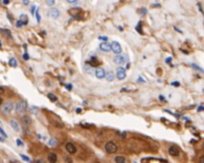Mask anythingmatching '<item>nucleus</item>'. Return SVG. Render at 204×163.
<instances>
[{"label":"nucleus","instance_id":"obj_1","mask_svg":"<svg viewBox=\"0 0 204 163\" xmlns=\"http://www.w3.org/2000/svg\"><path fill=\"white\" fill-rule=\"evenodd\" d=\"M105 150L108 153H115L118 150V146L113 141H109L105 145Z\"/></svg>","mask_w":204,"mask_h":163},{"label":"nucleus","instance_id":"obj_2","mask_svg":"<svg viewBox=\"0 0 204 163\" xmlns=\"http://www.w3.org/2000/svg\"><path fill=\"white\" fill-rule=\"evenodd\" d=\"M14 108V104L12 101H6V102H5L4 105H3V107H2V112L5 114V115H8L11 111H12V109Z\"/></svg>","mask_w":204,"mask_h":163},{"label":"nucleus","instance_id":"obj_3","mask_svg":"<svg viewBox=\"0 0 204 163\" xmlns=\"http://www.w3.org/2000/svg\"><path fill=\"white\" fill-rule=\"evenodd\" d=\"M27 107V102H25V101H18L17 103L16 104V112L18 114L23 113L24 111H26Z\"/></svg>","mask_w":204,"mask_h":163},{"label":"nucleus","instance_id":"obj_4","mask_svg":"<svg viewBox=\"0 0 204 163\" xmlns=\"http://www.w3.org/2000/svg\"><path fill=\"white\" fill-rule=\"evenodd\" d=\"M111 49L113 51L115 54H120L121 51H122V48H121V46L119 45V43L117 42V41H113L111 43Z\"/></svg>","mask_w":204,"mask_h":163},{"label":"nucleus","instance_id":"obj_5","mask_svg":"<svg viewBox=\"0 0 204 163\" xmlns=\"http://www.w3.org/2000/svg\"><path fill=\"white\" fill-rule=\"evenodd\" d=\"M47 15H48V17L51 18H53V19H57V18L59 17V13L58 9V8H55V7H52V8H50L48 11H47Z\"/></svg>","mask_w":204,"mask_h":163},{"label":"nucleus","instance_id":"obj_6","mask_svg":"<svg viewBox=\"0 0 204 163\" xmlns=\"http://www.w3.org/2000/svg\"><path fill=\"white\" fill-rule=\"evenodd\" d=\"M117 77H118L119 80H122L126 77V70L125 68H123L122 67H119V68H117Z\"/></svg>","mask_w":204,"mask_h":163},{"label":"nucleus","instance_id":"obj_7","mask_svg":"<svg viewBox=\"0 0 204 163\" xmlns=\"http://www.w3.org/2000/svg\"><path fill=\"white\" fill-rule=\"evenodd\" d=\"M81 12L82 10L79 7H73V8H70L68 10V14L74 17H77V16H81Z\"/></svg>","mask_w":204,"mask_h":163},{"label":"nucleus","instance_id":"obj_8","mask_svg":"<svg viewBox=\"0 0 204 163\" xmlns=\"http://www.w3.org/2000/svg\"><path fill=\"white\" fill-rule=\"evenodd\" d=\"M65 147H66L67 151H68V153H70V154H74V153L77 152V148H76V146L74 145L72 142H68Z\"/></svg>","mask_w":204,"mask_h":163},{"label":"nucleus","instance_id":"obj_9","mask_svg":"<svg viewBox=\"0 0 204 163\" xmlns=\"http://www.w3.org/2000/svg\"><path fill=\"white\" fill-rule=\"evenodd\" d=\"M127 61V57L125 56H121V55H118L114 58V62L116 64H123Z\"/></svg>","mask_w":204,"mask_h":163},{"label":"nucleus","instance_id":"obj_10","mask_svg":"<svg viewBox=\"0 0 204 163\" xmlns=\"http://www.w3.org/2000/svg\"><path fill=\"white\" fill-rule=\"evenodd\" d=\"M95 75L98 78H103V77H106L105 69L104 68H98L95 71Z\"/></svg>","mask_w":204,"mask_h":163},{"label":"nucleus","instance_id":"obj_11","mask_svg":"<svg viewBox=\"0 0 204 163\" xmlns=\"http://www.w3.org/2000/svg\"><path fill=\"white\" fill-rule=\"evenodd\" d=\"M169 155L173 156V157H176V156L180 155V150L176 146H170L169 149Z\"/></svg>","mask_w":204,"mask_h":163},{"label":"nucleus","instance_id":"obj_12","mask_svg":"<svg viewBox=\"0 0 204 163\" xmlns=\"http://www.w3.org/2000/svg\"><path fill=\"white\" fill-rule=\"evenodd\" d=\"M100 49L105 51V52H108L109 50L111 49V44L110 43H108V42H102L99 46Z\"/></svg>","mask_w":204,"mask_h":163},{"label":"nucleus","instance_id":"obj_13","mask_svg":"<svg viewBox=\"0 0 204 163\" xmlns=\"http://www.w3.org/2000/svg\"><path fill=\"white\" fill-rule=\"evenodd\" d=\"M9 123H10V126L12 127V128H13L15 131H17V132H19L20 131V127H19V124H18L15 119H10V121H9Z\"/></svg>","mask_w":204,"mask_h":163},{"label":"nucleus","instance_id":"obj_14","mask_svg":"<svg viewBox=\"0 0 204 163\" xmlns=\"http://www.w3.org/2000/svg\"><path fill=\"white\" fill-rule=\"evenodd\" d=\"M47 159L49 163H57V160H58V157H57V154L54 153V152H51L48 154L47 156Z\"/></svg>","mask_w":204,"mask_h":163},{"label":"nucleus","instance_id":"obj_15","mask_svg":"<svg viewBox=\"0 0 204 163\" xmlns=\"http://www.w3.org/2000/svg\"><path fill=\"white\" fill-rule=\"evenodd\" d=\"M21 122L25 125V126H29L31 124V119L30 118L27 116V115H24L22 118H21Z\"/></svg>","mask_w":204,"mask_h":163},{"label":"nucleus","instance_id":"obj_16","mask_svg":"<svg viewBox=\"0 0 204 163\" xmlns=\"http://www.w3.org/2000/svg\"><path fill=\"white\" fill-rule=\"evenodd\" d=\"M106 77V79L108 81H113L115 76H114V73L112 71H109V72L106 73V77Z\"/></svg>","mask_w":204,"mask_h":163},{"label":"nucleus","instance_id":"obj_17","mask_svg":"<svg viewBox=\"0 0 204 163\" xmlns=\"http://www.w3.org/2000/svg\"><path fill=\"white\" fill-rule=\"evenodd\" d=\"M19 20L23 23V25H27V22H28V17H27V16L26 14H22V15H20Z\"/></svg>","mask_w":204,"mask_h":163},{"label":"nucleus","instance_id":"obj_18","mask_svg":"<svg viewBox=\"0 0 204 163\" xmlns=\"http://www.w3.org/2000/svg\"><path fill=\"white\" fill-rule=\"evenodd\" d=\"M114 160L116 163H125L126 161V159L123 156H117V157H115Z\"/></svg>","mask_w":204,"mask_h":163},{"label":"nucleus","instance_id":"obj_19","mask_svg":"<svg viewBox=\"0 0 204 163\" xmlns=\"http://www.w3.org/2000/svg\"><path fill=\"white\" fill-rule=\"evenodd\" d=\"M1 31H2V33L4 34L5 36H6L7 37H12V35H11V32L9 31L8 29H6V28H1Z\"/></svg>","mask_w":204,"mask_h":163},{"label":"nucleus","instance_id":"obj_20","mask_svg":"<svg viewBox=\"0 0 204 163\" xmlns=\"http://www.w3.org/2000/svg\"><path fill=\"white\" fill-rule=\"evenodd\" d=\"M9 65L11 66V67H13V68H16L17 66V59L16 58H10L9 59Z\"/></svg>","mask_w":204,"mask_h":163},{"label":"nucleus","instance_id":"obj_21","mask_svg":"<svg viewBox=\"0 0 204 163\" xmlns=\"http://www.w3.org/2000/svg\"><path fill=\"white\" fill-rule=\"evenodd\" d=\"M29 111H30V113L32 114H37V112H38V109L36 108V107H35V106H31L30 108H29Z\"/></svg>","mask_w":204,"mask_h":163},{"label":"nucleus","instance_id":"obj_22","mask_svg":"<svg viewBox=\"0 0 204 163\" xmlns=\"http://www.w3.org/2000/svg\"><path fill=\"white\" fill-rule=\"evenodd\" d=\"M20 156V158L23 159V160H25L26 162H31V159H29L27 156H26V155H23V154H20L19 155Z\"/></svg>","mask_w":204,"mask_h":163},{"label":"nucleus","instance_id":"obj_23","mask_svg":"<svg viewBox=\"0 0 204 163\" xmlns=\"http://www.w3.org/2000/svg\"><path fill=\"white\" fill-rule=\"evenodd\" d=\"M88 63H89V65H91L92 67H97V66L99 65V62H98L97 60L95 61V58H92V60H90Z\"/></svg>","mask_w":204,"mask_h":163},{"label":"nucleus","instance_id":"obj_24","mask_svg":"<svg viewBox=\"0 0 204 163\" xmlns=\"http://www.w3.org/2000/svg\"><path fill=\"white\" fill-rule=\"evenodd\" d=\"M47 96H48V99H49L51 101H57V100H58V98H57L54 94H52V93H49Z\"/></svg>","mask_w":204,"mask_h":163},{"label":"nucleus","instance_id":"obj_25","mask_svg":"<svg viewBox=\"0 0 204 163\" xmlns=\"http://www.w3.org/2000/svg\"><path fill=\"white\" fill-rule=\"evenodd\" d=\"M36 18L37 23H40L41 17H40V15H39V8H37L36 11Z\"/></svg>","mask_w":204,"mask_h":163},{"label":"nucleus","instance_id":"obj_26","mask_svg":"<svg viewBox=\"0 0 204 163\" xmlns=\"http://www.w3.org/2000/svg\"><path fill=\"white\" fill-rule=\"evenodd\" d=\"M191 68H195V69H197V70H199V71H201V72H204V69H202V68H200V67H198V66H197V65H195V64H191Z\"/></svg>","mask_w":204,"mask_h":163},{"label":"nucleus","instance_id":"obj_27","mask_svg":"<svg viewBox=\"0 0 204 163\" xmlns=\"http://www.w3.org/2000/svg\"><path fill=\"white\" fill-rule=\"evenodd\" d=\"M46 3H47V6H54L55 3H56V0H46Z\"/></svg>","mask_w":204,"mask_h":163},{"label":"nucleus","instance_id":"obj_28","mask_svg":"<svg viewBox=\"0 0 204 163\" xmlns=\"http://www.w3.org/2000/svg\"><path fill=\"white\" fill-rule=\"evenodd\" d=\"M16 142H17V144L18 147H24V142L20 140L19 139H17V140H16Z\"/></svg>","mask_w":204,"mask_h":163},{"label":"nucleus","instance_id":"obj_29","mask_svg":"<svg viewBox=\"0 0 204 163\" xmlns=\"http://www.w3.org/2000/svg\"><path fill=\"white\" fill-rule=\"evenodd\" d=\"M0 134H1V135H2V136H4L5 138H7V135H6V133H5L4 129H3V128H0Z\"/></svg>","mask_w":204,"mask_h":163},{"label":"nucleus","instance_id":"obj_30","mask_svg":"<svg viewBox=\"0 0 204 163\" xmlns=\"http://www.w3.org/2000/svg\"><path fill=\"white\" fill-rule=\"evenodd\" d=\"M56 144H57V142H56V140H53V139H51V140H49V145H51V146H55V145H56Z\"/></svg>","mask_w":204,"mask_h":163},{"label":"nucleus","instance_id":"obj_31","mask_svg":"<svg viewBox=\"0 0 204 163\" xmlns=\"http://www.w3.org/2000/svg\"><path fill=\"white\" fill-rule=\"evenodd\" d=\"M23 26V23L20 21V20H18L17 22V24H16V27H22Z\"/></svg>","mask_w":204,"mask_h":163},{"label":"nucleus","instance_id":"obj_32","mask_svg":"<svg viewBox=\"0 0 204 163\" xmlns=\"http://www.w3.org/2000/svg\"><path fill=\"white\" fill-rule=\"evenodd\" d=\"M203 110H204V107H203V106H200V107H198V109H197V111H198V112L203 111Z\"/></svg>","mask_w":204,"mask_h":163},{"label":"nucleus","instance_id":"obj_33","mask_svg":"<svg viewBox=\"0 0 204 163\" xmlns=\"http://www.w3.org/2000/svg\"><path fill=\"white\" fill-rule=\"evenodd\" d=\"M66 1L69 4H74V3H77L78 0H66Z\"/></svg>","mask_w":204,"mask_h":163},{"label":"nucleus","instance_id":"obj_34","mask_svg":"<svg viewBox=\"0 0 204 163\" xmlns=\"http://www.w3.org/2000/svg\"><path fill=\"white\" fill-rule=\"evenodd\" d=\"M99 39L103 40V41H107L108 40V36H99Z\"/></svg>","mask_w":204,"mask_h":163},{"label":"nucleus","instance_id":"obj_35","mask_svg":"<svg viewBox=\"0 0 204 163\" xmlns=\"http://www.w3.org/2000/svg\"><path fill=\"white\" fill-rule=\"evenodd\" d=\"M23 58L25 59V60H27V59L29 58V57H28V55H27V53H25V54L23 55Z\"/></svg>","mask_w":204,"mask_h":163},{"label":"nucleus","instance_id":"obj_36","mask_svg":"<svg viewBox=\"0 0 204 163\" xmlns=\"http://www.w3.org/2000/svg\"><path fill=\"white\" fill-rule=\"evenodd\" d=\"M199 162L200 163H204V155L203 156H201L200 158V159H199Z\"/></svg>","mask_w":204,"mask_h":163},{"label":"nucleus","instance_id":"obj_37","mask_svg":"<svg viewBox=\"0 0 204 163\" xmlns=\"http://www.w3.org/2000/svg\"><path fill=\"white\" fill-rule=\"evenodd\" d=\"M10 3V0H3V5H8Z\"/></svg>","mask_w":204,"mask_h":163},{"label":"nucleus","instance_id":"obj_38","mask_svg":"<svg viewBox=\"0 0 204 163\" xmlns=\"http://www.w3.org/2000/svg\"><path fill=\"white\" fill-rule=\"evenodd\" d=\"M171 85H173V86L179 87V86H180V83H179V82H172V83H171Z\"/></svg>","mask_w":204,"mask_h":163},{"label":"nucleus","instance_id":"obj_39","mask_svg":"<svg viewBox=\"0 0 204 163\" xmlns=\"http://www.w3.org/2000/svg\"><path fill=\"white\" fill-rule=\"evenodd\" d=\"M171 61V58L169 57V58H167V59H166V63H169Z\"/></svg>","mask_w":204,"mask_h":163},{"label":"nucleus","instance_id":"obj_40","mask_svg":"<svg viewBox=\"0 0 204 163\" xmlns=\"http://www.w3.org/2000/svg\"><path fill=\"white\" fill-rule=\"evenodd\" d=\"M35 8H36V6H33L31 7V14H34V11H35Z\"/></svg>","mask_w":204,"mask_h":163},{"label":"nucleus","instance_id":"obj_41","mask_svg":"<svg viewBox=\"0 0 204 163\" xmlns=\"http://www.w3.org/2000/svg\"><path fill=\"white\" fill-rule=\"evenodd\" d=\"M140 12H141L142 14H146V13H147V10H146L145 8H142V9L140 10Z\"/></svg>","mask_w":204,"mask_h":163},{"label":"nucleus","instance_id":"obj_42","mask_svg":"<svg viewBox=\"0 0 204 163\" xmlns=\"http://www.w3.org/2000/svg\"><path fill=\"white\" fill-rule=\"evenodd\" d=\"M28 3H29L28 0H23V4L24 5H28Z\"/></svg>","mask_w":204,"mask_h":163},{"label":"nucleus","instance_id":"obj_43","mask_svg":"<svg viewBox=\"0 0 204 163\" xmlns=\"http://www.w3.org/2000/svg\"><path fill=\"white\" fill-rule=\"evenodd\" d=\"M36 163H46V162L43 160V159H38V160L36 161Z\"/></svg>","mask_w":204,"mask_h":163},{"label":"nucleus","instance_id":"obj_44","mask_svg":"<svg viewBox=\"0 0 204 163\" xmlns=\"http://www.w3.org/2000/svg\"><path fill=\"white\" fill-rule=\"evenodd\" d=\"M67 87H68V89H69V90H70V89H71V87H72V86H71V84H68V85H67Z\"/></svg>","mask_w":204,"mask_h":163},{"label":"nucleus","instance_id":"obj_45","mask_svg":"<svg viewBox=\"0 0 204 163\" xmlns=\"http://www.w3.org/2000/svg\"><path fill=\"white\" fill-rule=\"evenodd\" d=\"M80 111H81V109H80V108H77V113H79Z\"/></svg>","mask_w":204,"mask_h":163},{"label":"nucleus","instance_id":"obj_46","mask_svg":"<svg viewBox=\"0 0 204 163\" xmlns=\"http://www.w3.org/2000/svg\"><path fill=\"white\" fill-rule=\"evenodd\" d=\"M140 80L141 82H145V80H143V79H142V77H139V81H140Z\"/></svg>","mask_w":204,"mask_h":163},{"label":"nucleus","instance_id":"obj_47","mask_svg":"<svg viewBox=\"0 0 204 163\" xmlns=\"http://www.w3.org/2000/svg\"><path fill=\"white\" fill-rule=\"evenodd\" d=\"M159 99H160V100H164V97H163V96H159Z\"/></svg>","mask_w":204,"mask_h":163},{"label":"nucleus","instance_id":"obj_48","mask_svg":"<svg viewBox=\"0 0 204 163\" xmlns=\"http://www.w3.org/2000/svg\"><path fill=\"white\" fill-rule=\"evenodd\" d=\"M118 28H119V30H120V31H122V30H123L122 27H118Z\"/></svg>","mask_w":204,"mask_h":163},{"label":"nucleus","instance_id":"obj_49","mask_svg":"<svg viewBox=\"0 0 204 163\" xmlns=\"http://www.w3.org/2000/svg\"><path fill=\"white\" fill-rule=\"evenodd\" d=\"M133 163H137V161H133Z\"/></svg>","mask_w":204,"mask_h":163},{"label":"nucleus","instance_id":"obj_50","mask_svg":"<svg viewBox=\"0 0 204 163\" xmlns=\"http://www.w3.org/2000/svg\"><path fill=\"white\" fill-rule=\"evenodd\" d=\"M1 163H3V162H1Z\"/></svg>","mask_w":204,"mask_h":163},{"label":"nucleus","instance_id":"obj_51","mask_svg":"<svg viewBox=\"0 0 204 163\" xmlns=\"http://www.w3.org/2000/svg\"><path fill=\"white\" fill-rule=\"evenodd\" d=\"M203 91H204V89H203Z\"/></svg>","mask_w":204,"mask_h":163}]
</instances>
